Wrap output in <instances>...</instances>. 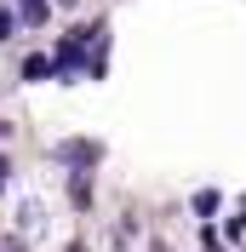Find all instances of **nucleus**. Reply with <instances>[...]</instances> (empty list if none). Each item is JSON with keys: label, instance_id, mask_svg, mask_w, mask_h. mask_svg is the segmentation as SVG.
<instances>
[{"label": "nucleus", "instance_id": "f257e3e1", "mask_svg": "<svg viewBox=\"0 0 246 252\" xmlns=\"http://www.w3.org/2000/svg\"><path fill=\"white\" fill-rule=\"evenodd\" d=\"M58 160L69 166V172H92L97 160H103V143H92V138H69V143H58Z\"/></svg>", "mask_w": 246, "mask_h": 252}, {"label": "nucleus", "instance_id": "f03ea898", "mask_svg": "<svg viewBox=\"0 0 246 252\" xmlns=\"http://www.w3.org/2000/svg\"><path fill=\"white\" fill-rule=\"evenodd\" d=\"M12 12H17V23H29V29H40L52 17V0H12Z\"/></svg>", "mask_w": 246, "mask_h": 252}, {"label": "nucleus", "instance_id": "7ed1b4c3", "mask_svg": "<svg viewBox=\"0 0 246 252\" xmlns=\"http://www.w3.org/2000/svg\"><path fill=\"white\" fill-rule=\"evenodd\" d=\"M17 75H23V80H52V75H58V63H52V58H23Z\"/></svg>", "mask_w": 246, "mask_h": 252}, {"label": "nucleus", "instance_id": "20e7f679", "mask_svg": "<svg viewBox=\"0 0 246 252\" xmlns=\"http://www.w3.org/2000/svg\"><path fill=\"white\" fill-rule=\"evenodd\" d=\"M217 206H223V195H217V189H200V195H195V212H200V218H212Z\"/></svg>", "mask_w": 246, "mask_h": 252}, {"label": "nucleus", "instance_id": "39448f33", "mask_svg": "<svg viewBox=\"0 0 246 252\" xmlns=\"http://www.w3.org/2000/svg\"><path fill=\"white\" fill-rule=\"evenodd\" d=\"M12 34H17V12H12V6H0V46H6Z\"/></svg>", "mask_w": 246, "mask_h": 252}, {"label": "nucleus", "instance_id": "423d86ee", "mask_svg": "<svg viewBox=\"0 0 246 252\" xmlns=\"http://www.w3.org/2000/svg\"><path fill=\"white\" fill-rule=\"evenodd\" d=\"M223 235H229V241H241V235H246V206H241V212H235L229 223H223Z\"/></svg>", "mask_w": 246, "mask_h": 252}, {"label": "nucleus", "instance_id": "0eeeda50", "mask_svg": "<svg viewBox=\"0 0 246 252\" xmlns=\"http://www.w3.org/2000/svg\"><path fill=\"white\" fill-rule=\"evenodd\" d=\"M6 172H12V160H6V155H0V189H6Z\"/></svg>", "mask_w": 246, "mask_h": 252}, {"label": "nucleus", "instance_id": "6e6552de", "mask_svg": "<svg viewBox=\"0 0 246 252\" xmlns=\"http://www.w3.org/2000/svg\"><path fill=\"white\" fill-rule=\"evenodd\" d=\"M0 138H12V121H0Z\"/></svg>", "mask_w": 246, "mask_h": 252}, {"label": "nucleus", "instance_id": "1a4fd4ad", "mask_svg": "<svg viewBox=\"0 0 246 252\" xmlns=\"http://www.w3.org/2000/svg\"><path fill=\"white\" fill-rule=\"evenodd\" d=\"M63 252H86V247H80V241H69V247H63Z\"/></svg>", "mask_w": 246, "mask_h": 252}, {"label": "nucleus", "instance_id": "9d476101", "mask_svg": "<svg viewBox=\"0 0 246 252\" xmlns=\"http://www.w3.org/2000/svg\"><path fill=\"white\" fill-rule=\"evenodd\" d=\"M52 6H75V0H52Z\"/></svg>", "mask_w": 246, "mask_h": 252}, {"label": "nucleus", "instance_id": "9b49d317", "mask_svg": "<svg viewBox=\"0 0 246 252\" xmlns=\"http://www.w3.org/2000/svg\"><path fill=\"white\" fill-rule=\"evenodd\" d=\"M0 252H17V247H0Z\"/></svg>", "mask_w": 246, "mask_h": 252}]
</instances>
